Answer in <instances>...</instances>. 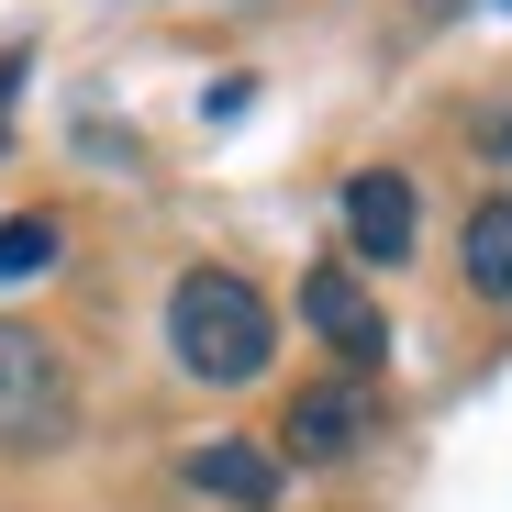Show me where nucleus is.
Returning <instances> with one entry per match:
<instances>
[{"label": "nucleus", "instance_id": "2", "mask_svg": "<svg viewBox=\"0 0 512 512\" xmlns=\"http://www.w3.org/2000/svg\"><path fill=\"white\" fill-rule=\"evenodd\" d=\"M78 435V379L23 312H0V457H56Z\"/></svg>", "mask_w": 512, "mask_h": 512}, {"label": "nucleus", "instance_id": "5", "mask_svg": "<svg viewBox=\"0 0 512 512\" xmlns=\"http://www.w3.org/2000/svg\"><path fill=\"white\" fill-rule=\"evenodd\" d=\"M412 223H423V201H412L401 167H357V179H346V245L368 256V268H401V256H412Z\"/></svg>", "mask_w": 512, "mask_h": 512}, {"label": "nucleus", "instance_id": "7", "mask_svg": "<svg viewBox=\"0 0 512 512\" xmlns=\"http://www.w3.org/2000/svg\"><path fill=\"white\" fill-rule=\"evenodd\" d=\"M457 268H468V290H479V301H512V190H490V201L468 212Z\"/></svg>", "mask_w": 512, "mask_h": 512}, {"label": "nucleus", "instance_id": "3", "mask_svg": "<svg viewBox=\"0 0 512 512\" xmlns=\"http://www.w3.org/2000/svg\"><path fill=\"white\" fill-rule=\"evenodd\" d=\"M301 323H312L346 368H379V357H390V312L368 301V279H357V268H334V256L301 279Z\"/></svg>", "mask_w": 512, "mask_h": 512}, {"label": "nucleus", "instance_id": "8", "mask_svg": "<svg viewBox=\"0 0 512 512\" xmlns=\"http://www.w3.org/2000/svg\"><path fill=\"white\" fill-rule=\"evenodd\" d=\"M56 268V212H12L0 223V279H45Z\"/></svg>", "mask_w": 512, "mask_h": 512}, {"label": "nucleus", "instance_id": "4", "mask_svg": "<svg viewBox=\"0 0 512 512\" xmlns=\"http://www.w3.org/2000/svg\"><path fill=\"white\" fill-rule=\"evenodd\" d=\"M368 423H379V401H368V379H323V390H301L290 401V457L301 468H334V457H357L368 446Z\"/></svg>", "mask_w": 512, "mask_h": 512}, {"label": "nucleus", "instance_id": "1", "mask_svg": "<svg viewBox=\"0 0 512 512\" xmlns=\"http://www.w3.org/2000/svg\"><path fill=\"white\" fill-rule=\"evenodd\" d=\"M167 357H179L201 390H256L279 357V312L245 268H179L167 290Z\"/></svg>", "mask_w": 512, "mask_h": 512}, {"label": "nucleus", "instance_id": "6", "mask_svg": "<svg viewBox=\"0 0 512 512\" xmlns=\"http://www.w3.org/2000/svg\"><path fill=\"white\" fill-rule=\"evenodd\" d=\"M179 479H190L201 501H234V512H279V501H290V457H268V446H234V435L190 446V457H179Z\"/></svg>", "mask_w": 512, "mask_h": 512}, {"label": "nucleus", "instance_id": "9", "mask_svg": "<svg viewBox=\"0 0 512 512\" xmlns=\"http://www.w3.org/2000/svg\"><path fill=\"white\" fill-rule=\"evenodd\" d=\"M490 167H512V112H490Z\"/></svg>", "mask_w": 512, "mask_h": 512}]
</instances>
